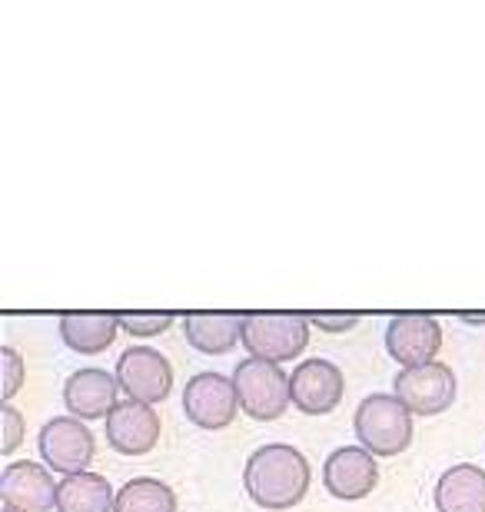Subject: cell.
<instances>
[{"instance_id": "1", "label": "cell", "mask_w": 485, "mask_h": 512, "mask_svg": "<svg viewBox=\"0 0 485 512\" xmlns=\"http://www.w3.org/2000/svg\"><path fill=\"white\" fill-rule=\"evenodd\" d=\"M309 479H313L309 459L290 443H266L250 453L243 466L246 496L270 512H286L303 503L309 493Z\"/></svg>"}, {"instance_id": "2", "label": "cell", "mask_w": 485, "mask_h": 512, "mask_svg": "<svg viewBox=\"0 0 485 512\" xmlns=\"http://www.w3.org/2000/svg\"><path fill=\"white\" fill-rule=\"evenodd\" d=\"M353 429L373 456H399L412 443V413L396 393H373L356 406Z\"/></svg>"}, {"instance_id": "3", "label": "cell", "mask_w": 485, "mask_h": 512, "mask_svg": "<svg viewBox=\"0 0 485 512\" xmlns=\"http://www.w3.org/2000/svg\"><path fill=\"white\" fill-rule=\"evenodd\" d=\"M309 323L296 313H250L243 316V346L253 360L266 363H290L306 353Z\"/></svg>"}, {"instance_id": "4", "label": "cell", "mask_w": 485, "mask_h": 512, "mask_svg": "<svg viewBox=\"0 0 485 512\" xmlns=\"http://www.w3.org/2000/svg\"><path fill=\"white\" fill-rule=\"evenodd\" d=\"M233 386L240 396V409L256 423H273L293 403L290 373H283L276 363L253 360V356L233 370Z\"/></svg>"}, {"instance_id": "5", "label": "cell", "mask_w": 485, "mask_h": 512, "mask_svg": "<svg viewBox=\"0 0 485 512\" xmlns=\"http://www.w3.org/2000/svg\"><path fill=\"white\" fill-rule=\"evenodd\" d=\"M37 449L50 473H60L67 479L77 473H90V463L97 456V439L90 433V426L80 423V419L54 416L40 426Z\"/></svg>"}, {"instance_id": "6", "label": "cell", "mask_w": 485, "mask_h": 512, "mask_svg": "<svg viewBox=\"0 0 485 512\" xmlns=\"http://www.w3.org/2000/svg\"><path fill=\"white\" fill-rule=\"evenodd\" d=\"M183 413L193 426L206 433H220L233 426L240 416V396H236L233 376L226 373H196L183 386Z\"/></svg>"}, {"instance_id": "7", "label": "cell", "mask_w": 485, "mask_h": 512, "mask_svg": "<svg viewBox=\"0 0 485 512\" xmlns=\"http://www.w3.org/2000/svg\"><path fill=\"white\" fill-rule=\"evenodd\" d=\"M392 393H396L412 416H439L456 403L459 380L446 363L412 366V370H399L392 380Z\"/></svg>"}, {"instance_id": "8", "label": "cell", "mask_w": 485, "mask_h": 512, "mask_svg": "<svg viewBox=\"0 0 485 512\" xmlns=\"http://www.w3.org/2000/svg\"><path fill=\"white\" fill-rule=\"evenodd\" d=\"M117 383L130 399L157 406L173 389V366L153 346H130L117 360Z\"/></svg>"}, {"instance_id": "9", "label": "cell", "mask_w": 485, "mask_h": 512, "mask_svg": "<svg viewBox=\"0 0 485 512\" xmlns=\"http://www.w3.org/2000/svg\"><path fill=\"white\" fill-rule=\"evenodd\" d=\"M386 350L402 370L436 363L442 350V323L429 313H399L386 326Z\"/></svg>"}, {"instance_id": "10", "label": "cell", "mask_w": 485, "mask_h": 512, "mask_svg": "<svg viewBox=\"0 0 485 512\" xmlns=\"http://www.w3.org/2000/svg\"><path fill=\"white\" fill-rule=\"evenodd\" d=\"M323 486L333 499L359 503L379 486L376 456L363 446H339L323 463Z\"/></svg>"}, {"instance_id": "11", "label": "cell", "mask_w": 485, "mask_h": 512, "mask_svg": "<svg viewBox=\"0 0 485 512\" xmlns=\"http://www.w3.org/2000/svg\"><path fill=\"white\" fill-rule=\"evenodd\" d=\"M293 406L306 416H329L346 396V376L329 360H306L290 373Z\"/></svg>"}, {"instance_id": "12", "label": "cell", "mask_w": 485, "mask_h": 512, "mask_svg": "<svg viewBox=\"0 0 485 512\" xmlns=\"http://www.w3.org/2000/svg\"><path fill=\"white\" fill-rule=\"evenodd\" d=\"M163 433V423L157 416V409L137 399H120L113 406V413L107 416V443L113 453L123 456H147L157 449Z\"/></svg>"}, {"instance_id": "13", "label": "cell", "mask_w": 485, "mask_h": 512, "mask_svg": "<svg viewBox=\"0 0 485 512\" xmlns=\"http://www.w3.org/2000/svg\"><path fill=\"white\" fill-rule=\"evenodd\" d=\"M57 486L60 483H54V473L47 466L20 459V463H7L0 473V503L14 512H54Z\"/></svg>"}, {"instance_id": "14", "label": "cell", "mask_w": 485, "mask_h": 512, "mask_svg": "<svg viewBox=\"0 0 485 512\" xmlns=\"http://www.w3.org/2000/svg\"><path fill=\"white\" fill-rule=\"evenodd\" d=\"M117 376L107 370H77L67 376L64 383V403L70 409V416L80 423H94V419H107L113 413L117 399Z\"/></svg>"}, {"instance_id": "15", "label": "cell", "mask_w": 485, "mask_h": 512, "mask_svg": "<svg viewBox=\"0 0 485 512\" xmlns=\"http://www.w3.org/2000/svg\"><path fill=\"white\" fill-rule=\"evenodd\" d=\"M439 512H485V469L476 463H456L436 479Z\"/></svg>"}, {"instance_id": "16", "label": "cell", "mask_w": 485, "mask_h": 512, "mask_svg": "<svg viewBox=\"0 0 485 512\" xmlns=\"http://www.w3.org/2000/svg\"><path fill=\"white\" fill-rule=\"evenodd\" d=\"M187 343L203 356H226L243 343V316L236 313H190L183 316Z\"/></svg>"}, {"instance_id": "17", "label": "cell", "mask_w": 485, "mask_h": 512, "mask_svg": "<svg viewBox=\"0 0 485 512\" xmlns=\"http://www.w3.org/2000/svg\"><path fill=\"white\" fill-rule=\"evenodd\" d=\"M120 333V316L113 313H64L60 316V340L80 356H97L113 346Z\"/></svg>"}, {"instance_id": "18", "label": "cell", "mask_w": 485, "mask_h": 512, "mask_svg": "<svg viewBox=\"0 0 485 512\" xmlns=\"http://www.w3.org/2000/svg\"><path fill=\"white\" fill-rule=\"evenodd\" d=\"M113 506H117V493L107 476L77 473L60 479L57 512H113Z\"/></svg>"}, {"instance_id": "19", "label": "cell", "mask_w": 485, "mask_h": 512, "mask_svg": "<svg viewBox=\"0 0 485 512\" xmlns=\"http://www.w3.org/2000/svg\"><path fill=\"white\" fill-rule=\"evenodd\" d=\"M113 512H177V493L153 476H137L117 489Z\"/></svg>"}, {"instance_id": "20", "label": "cell", "mask_w": 485, "mask_h": 512, "mask_svg": "<svg viewBox=\"0 0 485 512\" xmlns=\"http://www.w3.org/2000/svg\"><path fill=\"white\" fill-rule=\"evenodd\" d=\"M177 323L173 313H120V330H127L137 340H150V336L167 333Z\"/></svg>"}, {"instance_id": "21", "label": "cell", "mask_w": 485, "mask_h": 512, "mask_svg": "<svg viewBox=\"0 0 485 512\" xmlns=\"http://www.w3.org/2000/svg\"><path fill=\"white\" fill-rule=\"evenodd\" d=\"M0 356H4V403H10V399L17 396V389L24 386L27 363H24V356L14 350V346H4Z\"/></svg>"}, {"instance_id": "22", "label": "cell", "mask_w": 485, "mask_h": 512, "mask_svg": "<svg viewBox=\"0 0 485 512\" xmlns=\"http://www.w3.org/2000/svg\"><path fill=\"white\" fill-rule=\"evenodd\" d=\"M0 419H4V443H0V453L10 456V453H17L20 443H24V416H20V409L14 403H4Z\"/></svg>"}, {"instance_id": "23", "label": "cell", "mask_w": 485, "mask_h": 512, "mask_svg": "<svg viewBox=\"0 0 485 512\" xmlns=\"http://www.w3.org/2000/svg\"><path fill=\"white\" fill-rule=\"evenodd\" d=\"M306 320L323 333H349V330H356L363 316L359 313H313V316H306Z\"/></svg>"}, {"instance_id": "24", "label": "cell", "mask_w": 485, "mask_h": 512, "mask_svg": "<svg viewBox=\"0 0 485 512\" xmlns=\"http://www.w3.org/2000/svg\"><path fill=\"white\" fill-rule=\"evenodd\" d=\"M459 320H466L472 326H485V313H459Z\"/></svg>"}, {"instance_id": "25", "label": "cell", "mask_w": 485, "mask_h": 512, "mask_svg": "<svg viewBox=\"0 0 485 512\" xmlns=\"http://www.w3.org/2000/svg\"><path fill=\"white\" fill-rule=\"evenodd\" d=\"M0 512H14V509H7V506H0Z\"/></svg>"}]
</instances>
